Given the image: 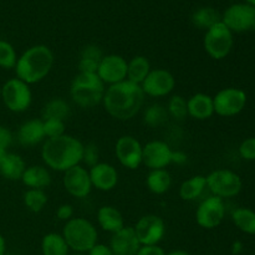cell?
Wrapping results in <instances>:
<instances>
[{"instance_id":"obj_1","label":"cell","mask_w":255,"mask_h":255,"mask_svg":"<svg viewBox=\"0 0 255 255\" xmlns=\"http://www.w3.org/2000/svg\"><path fill=\"white\" fill-rule=\"evenodd\" d=\"M143 102L144 94L141 86L128 80L107 87L102 100L107 114L120 121L133 119L142 109Z\"/></svg>"},{"instance_id":"obj_2","label":"cell","mask_w":255,"mask_h":255,"mask_svg":"<svg viewBox=\"0 0 255 255\" xmlns=\"http://www.w3.org/2000/svg\"><path fill=\"white\" fill-rule=\"evenodd\" d=\"M84 144L76 137L62 134L44 142L41 157L44 163L54 171L65 172L82 162Z\"/></svg>"},{"instance_id":"obj_3","label":"cell","mask_w":255,"mask_h":255,"mask_svg":"<svg viewBox=\"0 0 255 255\" xmlns=\"http://www.w3.org/2000/svg\"><path fill=\"white\" fill-rule=\"evenodd\" d=\"M54 65V54L45 45H35L25 50L17 57L15 65L16 77L25 84L32 85L40 82L49 75Z\"/></svg>"},{"instance_id":"obj_4","label":"cell","mask_w":255,"mask_h":255,"mask_svg":"<svg viewBox=\"0 0 255 255\" xmlns=\"http://www.w3.org/2000/svg\"><path fill=\"white\" fill-rule=\"evenodd\" d=\"M105 91V84L97 74L79 72L74 77L70 87L72 101L82 109H92L101 104Z\"/></svg>"},{"instance_id":"obj_5","label":"cell","mask_w":255,"mask_h":255,"mask_svg":"<svg viewBox=\"0 0 255 255\" xmlns=\"http://www.w3.org/2000/svg\"><path fill=\"white\" fill-rule=\"evenodd\" d=\"M62 237L76 253H89L97 244L99 234L94 224L85 218H71L65 223Z\"/></svg>"},{"instance_id":"obj_6","label":"cell","mask_w":255,"mask_h":255,"mask_svg":"<svg viewBox=\"0 0 255 255\" xmlns=\"http://www.w3.org/2000/svg\"><path fill=\"white\" fill-rule=\"evenodd\" d=\"M233 44V32L222 21L209 27L204 35V50L214 60L226 59L231 54Z\"/></svg>"},{"instance_id":"obj_7","label":"cell","mask_w":255,"mask_h":255,"mask_svg":"<svg viewBox=\"0 0 255 255\" xmlns=\"http://www.w3.org/2000/svg\"><path fill=\"white\" fill-rule=\"evenodd\" d=\"M207 188L212 196L219 198H232L241 193L243 182L242 178L233 171L229 169H217L211 172L206 177Z\"/></svg>"},{"instance_id":"obj_8","label":"cell","mask_w":255,"mask_h":255,"mask_svg":"<svg viewBox=\"0 0 255 255\" xmlns=\"http://www.w3.org/2000/svg\"><path fill=\"white\" fill-rule=\"evenodd\" d=\"M0 99H2V102L7 110L20 114V112L26 111L30 107L32 101V94L29 85L15 77V79L7 80L2 85Z\"/></svg>"},{"instance_id":"obj_9","label":"cell","mask_w":255,"mask_h":255,"mask_svg":"<svg viewBox=\"0 0 255 255\" xmlns=\"http://www.w3.org/2000/svg\"><path fill=\"white\" fill-rule=\"evenodd\" d=\"M214 114L222 117H232L241 114L247 105V94L237 87H227L213 97Z\"/></svg>"},{"instance_id":"obj_10","label":"cell","mask_w":255,"mask_h":255,"mask_svg":"<svg viewBox=\"0 0 255 255\" xmlns=\"http://www.w3.org/2000/svg\"><path fill=\"white\" fill-rule=\"evenodd\" d=\"M222 22L232 32L255 29V6L251 4H234L224 11Z\"/></svg>"},{"instance_id":"obj_11","label":"cell","mask_w":255,"mask_h":255,"mask_svg":"<svg viewBox=\"0 0 255 255\" xmlns=\"http://www.w3.org/2000/svg\"><path fill=\"white\" fill-rule=\"evenodd\" d=\"M226 217V204L219 197L211 196L199 203L196 211V221L201 228L214 229Z\"/></svg>"},{"instance_id":"obj_12","label":"cell","mask_w":255,"mask_h":255,"mask_svg":"<svg viewBox=\"0 0 255 255\" xmlns=\"http://www.w3.org/2000/svg\"><path fill=\"white\" fill-rule=\"evenodd\" d=\"M133 229L141 246H157L166 234L164 221L156 214L141 217Z\"/></svg>"},{"instance_id":"obj_13","label":"cell","mask_w":255,"mask_h":255,"mask_svg":"<svg viewBox=\"0 0 255 255\" xmlns=\"http://www.w3.org/2000/svg\"><path fill=\"white\" fill-rule=\"evenodd\" d=\"M176 87V79L173 75L164 69H154L149 71L141 84L144 96L164 97L171 94Z\"/></svg>"},{"instance_id":"obj_14","label":"cell","mask_w":255,"mask_h":255,"mask_svg":"<svg viewBox=\"0 0 255 255\" xmlns=\"http://www.w3.org/2000/svg\"><path fill=\"white\" fill-rule=\"evenodd\" d=\"M62 184L65 191L75 198H85L92 189L89 171L80 164L64 172Z\"/></svg>"},{"instance_id":"obj_15","label":"cell","mask_w":255,"mask_h":255,"mask_svg":"<svg viewBox=\"0 0 255 255\" xmlns=\"http://www.w3.org/2000/svg\"><path fill=\"white\" fill-rule=\"evenodd\" d=\"M142 147L138 139L126 134L117 139L115 153L125 168L136 169L142 164Z\"/></svg>"},{"instance_id":"obj_16","label":"cell","mask_w":255,"mask_h":255,"mask_svg":"<svg viewBox=\"0 0 255 255\" xmlns=\"http://www.w3.org/2000/svg\"><path fill=\"white\" fill-rule=\"evenodd\" d=\"M173 149L164 141H151L142 147V163L152 169H164L172 163Z\"/></svg>"},{"instance_id":"obj_17","label":"cell","mask_w":255,"mask_h":255,"mask_svg":"<svg viewBox=\"0 0 255 255\" xmlns=\"http://www.w3.org/2000/svg\"><path fill=\"white\" fill-rule=\"evenodd\" d=\"M97 75L109 86L125 81L127 80V61L120 55H106L100 61Z\"/></svg>"},{"instance_id":"obj_18","label":"cell","mask_w":255,"mask_h":255,"mask_svg":"<svg viewBox=\"0 0 255 255\" xmlns=\"http://www.w3.org/2000/svg\"><path fill=\"white\" fill-rule=\"evenodd\" d=\"M90 179L92 187L99 191L109 192L117 186L119 182V172L112 164L106 162H99L89 169Z\"/></svg>"},{"instance_id":"obj_19","label":"cell","mask_w":255,"mask_h":255,"mask_svg":"<svg viewBox=\"0 0 255 255\" xmlns=\"http://www.w3.org/2000/svg\"><path fill=\"white\" fill-rule=\"evenodd\" d=\"M110 248L115 255H137L141 248L133 227H124L121 231L112 234Z\"/></svg>"},{"instance_id":"obj_20","label":"cell","mask_w":255,"mask_h":255,"mask_svg":"<svg viewBox=\"0 0 255 255\" xmlns=\"http://www.w3.org/2000/svg\"><path fill=\"white\" fill-rule=\"evenodd\" d=\"M187 110H188V116L194 120L204 121L211 119L214 115L213 97L202 92L193 95L187 100Z\"/></svg>"},{"instance_id":"obj_21","label":"cell","mask_w":255,"mask_h":255,"mask_svg":"<svg viewBox=\"0 0 255 255\" xmlns=\"http://www.w3.org/2000/svg\"><path fill=\"white\" fill-rule=\"evenodd\" d=\"M45 138L46 137H45L42 120H29V121L24 122L17 131V141L21 146L25 147L36 146Z\"/></svg>"},{"instance_id":"obj_22","label":"cell","mask_w":255,"mask_h":255,"mask_svg":"<svg viewBox=\"0 0 255 255\" xmlns=\"http://www.w3.org/2000/svg\"><path fill=\"white\" fill-rule=\"evenodd\" d=\"M26 169L24 159L12 152H4L0 154V174L9 181H19L21 179Z\"/></svg>"},{"instance_id":"obj_23","label":"cell","mask_w":255,"mask_h":255,"mask_svg":"<svg viewBox=\"0 0 255 255\" xmlns=\"http://www.w3.org/2000/svg\"><path fill=\"white\" fill-rule=\"evenodd\" d=\"M97 222L105 232L116 233L125 227L121 212L112 206H104L97 212Z\"/></svg>"},{"instance_id":"obj_24","label":"cell","mask_w":255,"mask_h":255,"mask_svg":"<svg viewBox=\"0 0 255 255\" xmlns=\"http://www.w3.org/2000/svg\"><path fill=\"white\" fill-rule=\"evenodd\" d=\"M21 181L29 189H44L51 183V174L44 166L26 167Z\"/></svg>"},{"instance_id":"obj_25","label":"cell","mask_w":255,"mask_h":255,"mask_svg":"<svg viewBox=\"0 0 255 255\" xmlns=\"http://www.w3.org/2000/svg\"><path fill=\"white\" fill-rule=\"evenodd\" d=\"M151 71V64L144 56H134L127 62V80L141 86L143 80Z\"/></svg>"},{"instance_id":"obj_26","label":"cell","mask_w":255,"mask_h":255,"mask_svg":"<svg viewBox=\"0 0 255 255\" xmlns=\"http://www.w3.org/2000/svg\"><path fill=\"white\" fill-rule=\"evenodd\" d=\"M147 188L154 194H164L169 191L172 178L169 172L164 169H152L146 178Z\"/></svg>"},{"instance_id":"obj_27","label":"cell","mask_w":255,"mask_h":255,"mask_svg":"<svg viewBox=\"0 0 255 255\" xmlns=\"http://www.w3.org/2000/svg\"><path fill=\"white\" fill-rule=\"evenodd\" d=\"M207 189V181L204 176H194L187 179L179 187V197L183 201L192 202L203 194Z\"/></svg>"},{"instance_id":"obj_28","label":"cell","mask_w":255,"mask_h":255,"mask_svg":"<svg viewBox=\"0 0 255 255\" xmlns=\"http://www.w3.org/2000/svg\"><path fill=\"white\" fill-rule=\"evenodd\" d=\"M70 115V106L64 99L61 97H55L42 109V120H60L65 121Z\"/></svg>"},{"instance_id":"obj_29","label":"cell","mask_w":255,"mask_h":255,"mask_svg":"<svg viewBox=\"0 0 255 255\" xmlns=\"http://www.w3.org/2000/svg\"><path fill=\"white\" fill-rule=\"evenodd\" d=\"M69 249L62 234L49 233L42 238L41 251L44 255H69Z\"/></svg>"},{"instance_id":"obj_30","label":"cell","mask_w":255,"mask_h":255,"mask_svg":"<svg viewBox=\"0 0 255 255\" xmlns=\"http://www.w3.org/2000/svg\"><path fill=\"white\" fill-rule=\"evenodd\" d=\"M234 224L243 233L255 236V212L249 208H237L232 214Z\"/></svg>"},{"instance_id":"obj_31","label":"cell","mask_w":255,"mask_h":255,"mask_svg":"<svg viewBox=\"0 0 255 255\" xmlns=\"http://www.w3.org/2000/svg\"><path fill=\"white\" fill-rule=\"evenodd\" d=\"M169 115L166 107L161 104H153L143 112V122L148 127H161L168 121Z\"/></svg>"},{"instance_id":"obj_32","label":"cell","mask_w":255,"mask_h":255,"mask_svg":"<svg viewBox=\"0 0 255 255\" xmlns=\"http://www.w3.org/2000/svg\"><path fill=\"white\" fill-rule=\"evenodd\" d=\"M192 21L199 29L208 30L217 22L222 21L221 16H219L218 11L213 9V7H202V9L197 10L193 14Z\"/></svg>"},{"instance_id":"obj_33","label":"cell","mask_w":255,"mask_h":255,"mask_svg":"<svg viewBox=\"0 0 255 255\" xmlns=\"http://www.w3.org/2000/svg\"><path fill=\"white\" fill-rule=\"evenodd\" d=\"M47 203V196L44 189H27L24 194V204L32 213H39Z\"/></svg>"},{"instance_id":"obj_34","label":"cell","mask_w":255,"mask_h":255,"mask_svg":"<svg viewBox=\"0 0 255 255\" xmlns=\"http://www.w3.org/2000/svg\"><path fill=\"white\" fill-rule=\"evenodd\" d=\"M167 111L169 117L177 120V121H183L188 116V110H187V100L181 95H174L169 99L167 104Z\"/></svg>"},{"instance_id":"obj_35","label":"cell","mask_w":255,"mask_h":255,"mask_svg":"<svg viewBox=\"0 0 255 255\" xmlns=\"http://www.w3.org/2000/svg\"><path fill=\"white\" fill-rule=\"evenodd\" d=\"M17 55L14 46L5 40H0V67L5 70L15 69Z\"/></svg>"},{"instance_id":"obj_36","label":"cell","mask_w":255,"mask_h":255,"mask_svg":"<svg viewBox=\"0 0 255 255\" xmlns=\"http://www.w3.org/2000/svg\"><path fill=\"white\" fill-rule=\"evenodd\" d=\"M44 124L45 137L49 138H56V137L65 134V121L60 120H42Z\"/></svg>"},{"instance_id":"obj_37","label":"cell","mask_w":255,"mask_h":255,"mask_svg":"<svg viewBox=\"0 0 255 255\" xmlns=\"http://www.w3.org/2000/svg\"><path fill=\"white\" fill-rule=\"evenodd\" d=\"M82 162L90 168L94 167L100 162V152L99 147L95 143H89L85 146L84 144V153H82Z\"/></svg>"},{"instance_id":"obj_38","label":"cell","mask_w":255,"mask_h":255,"mask_svg":"<svg viewBox=\"0 0 255 255\" xmlns=\"http://www.w3.org/2000/svg\"><path fill=\"white\" fill-rule=\"evenodd\" d=\"M239 154L246 161H255V137L246 138L239 146Z\"/></svg>"},{"instance_id":"obj_39","label":"cell","mask_w":255,"mask_h":255,"mask_svg":"<svg viewBox=\"0 0 255 255\" xmlns=\"http://www.w3.org/2000/svg\"><path fill=\"white\" fill-rule=\"evenodd\" d=\"M99 65L100 61L80 57L79 62H77V69H79V72H84V74H97Z\"/></svg>"},{"instance_id":"obj_40","label":"cell","mask_w":255,"mask_h":255,"mask_svg":"<svg viewBox=\"0 0 255 255\" xmlns=\"http://www.w3.org/2000/svg\"><path fill=\"white\" fill-rule=\"evenodd\" d=\"M80 57L95 60V61H101L102 57H104V54H102L101 49L99 46H96V45H87L86 47L82 49Z\"/></svg>"},{"instance_id":"obj_41","label":"cell","mask_w":255,"mask_h":255,"mask_svg":"<svg viewBox=\"0 0 255 255\" xmlns=\"http://www.w3.org/2000/svg\"><path fill=\"white\" fill-rule=\"evenodd\" d=\"M12 143V134L10 132V129H7L6 127L0 126V154L7 152L9 147Z\"/></svg>"},{"instance_id":"obj_42","label":"cell","mask_w":255,"mask_h":255,"mask_svg":"<svg viewBox=\"0 0 255 255\" xmlns=\"http://www.w3.org/2000/svg\"><path fill=\"white\" fill-rule=\"evenodd\" d=\"M56 216L60 221H70L71 218H74V208H72L71 204H61L57 208Z\"/></svg>"},{"instance_id":"obj_43","label":"cell","mask_w":255,"mask_h":255,"mask_svg":"<svg viewBox=\"0 0 255 255\" xmlns=\"http://www.w3.org/2000/svg\"><path fill=\"white\" fill-rule=\"evenodd\" d=\"M137 255H166V252L157 244V246H141L137 252Z\"/></svg>"},{"instance_id":"obj_44","label":"cell","mask_w":255,"mask_h":255,"mask_svg":"<svg viewBox=\"0 0 255 255\" xmlns=\"http://www.w3.org/2000/svg\"><path fill=\"white\" fill-rule=\"evenodd\" d=\"M89 255H115L114 252L111 251V248L105 244H99L97 243L91 251L89 252Z\"/></svg>"},{"instance_id":"obj_45","label":"cell","mask_w":255,"mask_h":255,"mask_svg":"<svg viewBox=\"0 0 255 255\" xmlns=\"http://www.w3.org/2000/svg\"><path fill=\"white\" fill-rule=\"evenodd\" d=\"M187 162V154L182 151L172 152V163L174 164H184Z\"/></svg>"},{"instance_id":"obj_46","label":"cell","mask_w":255,"mask_h":255,"mask_svg":"<svg viewBox=\"0 0 255 255\" xmlns=\"http://www.w3.org/2000/svg\"><path fill=\"white\" fill-rule=\"evenodd\" d=\"M5 252H6V243H5L4 237L0 234V255H5Z\"/></svg>"},{"instance_id":"obj_47","label":"cell","mask_w":255,"mask_h":255,"mask_svg":"<svg viewBox=\"0 0 255 255\" xmlns=\"http://www.w3.org/2000/svg\"><path fill=\"white\" fill-rule=\"evenodd\" d=\"M166 255H191V254L186 251H173V252H169V253Z\"/></svg>"},{"instance_id":"obj_48","label":"cell","mask_w":255,"mask_h":255,"mask_svg":"<svg viewBox=\"0 0 255 255\" xmlns=\"http://www.w3.org/2000/svg\"><path fill=\"white\" fill-rule=\"evenodd\" d=\"M241 249H242V244L239 243V242H236V243H234V246H233V252H234V254L238 253V252L241 251Z\"/></svg>"},{"instance_id":"obj_49","label":"cell","mask_w":255,"mask_h":255,"mask_svg":"<svg viewBox=\"0 0 255 255\" xmlns=\"http://www.w3.org/2000/svg\"><path fill=\"white\" fill-rule=\"evenodd\" d=\"M247 2L251 5H253V6H255V0H247Z\"/></svg>"},{"instance_id":"obj_50","label":"cell","mask_w":255,"mask_h":255,"mask_svg":"<svg viewBox=\"0 0 255 255\" xmlns=\"http://www.w3.org/2000/svg\"><path fill=\"white\" fill-rule=\"evenodd\" d=\"M72 255H86V254H84V253H76V254H72Z\"/></svg>"},{"instance_id":"obj_51","label":"cell","mask_w":255,"mask_h":255,"mask_svg":"<svg viewBox=\"0 0 255 255\" xmlns=\"http://www.w3.org/2000/svg\"><path fill=\"white\" fill-rule=\"evenodd\" d=\"M0 96H1V85H0Z\"/></svg>"}]
</instances>
